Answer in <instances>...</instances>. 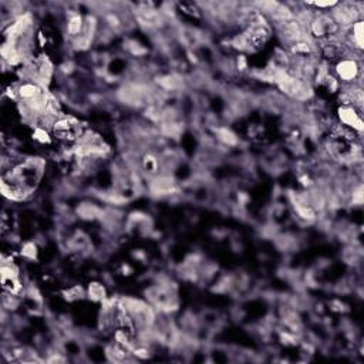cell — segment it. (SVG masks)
<instances>
[{"label": "cell", "mask_w": 364, "mask_h": 364, "mask_svg": "<svg viewBox=\"0 0 364 364\" xmlns=\"http://www.w3.org/2000/svg\"><path fill=\"white\" fill-rule=\"evenodd\" d=\"M7 174L21 189H24L27 193H31L40 181V177L43 174V162L37 161V160L26 161L17 165L16 168H13Z\"/></svg>", "instance_id": "6da1fadb"}, {"label": "cell", "mask_w": 364, "mask_h": 364, "mask_svg": "<svg viewBox=\"0 0 364 364\" xmlns=\"http://www.w3.org/2000/svg\"><path fill=\"white\" fill-rule=\"evenodd\" d=\"M362 10L356 3H342L336 4L332 13L333 20L337 23L340 29H350L356 21L360 20Z\"/></svg>", "instance_id": "7a4b0ae2"}, {"label": "cell", "mask_w": 364, "mask_h": 364, "mask_svg": "<svg viewBox=\"0 0 364 364\" xmlns=\"http://www.w3.org/2000/svg\"><path fill=\"white\" fill-rule=\"evenodd\" d=\"M336 74L337 77L347 84L356 86V81L362 79V66L360 61L353 57H344L340 59L336 64Z\"/></svg>", "instance_id": "3957f363"}, {"label": "cell", "mask_w": 364, "mask_h": 364, "mask_svg": "<svg viewBox=\"0 0 364 364\" xmlns=\"http://www.w3.org/2000/svg\"><path fill=\"white\" fill-rule=\"evenodd\" d=\"M339 118L344 127L352 128L357 134H362L364 130L363 120H362V112L357 111L352 105H340L339 108Z\"/></svg>", "instance_id": "277c9868"}, {"label": "cell", "mask_w": 364, "mask_h": 364, "mask_svg": "<svg viewBox=\"0 0 364 364\" xmlns=\"http://www.w3.org/2000/svg\"><path fill=\"white\" fill-rule=\"evenodd\" d=\"M41 94H44L43 87L36 81L27 80L21 83L20 86L16 89V97L20 100V102H29L37 97H40Z\"/></svg>", "instance_id": "5b68a950"}, {"label": "cell", "mask_w": 364, "mask_h": 364, "mask_svg": "<svg viewBox=\"0 0 364 364\" xmlns=\"http://www.w3.org/2000/svg\"><path fill=\"white\" fill-rule=\"evenodd\" d=\"M137 17L141 24L148 26V27H157L161 23V16L157 10H154L148 6H142L140 10L137 11Z\"/></svg>", "instance_id": "8992f818"}, {"label": "cell", "mask_w": 364, "mask_h": 364, "mask_svg": "<svg viewBox=\"0 0 364 364\" xmlns=\"http://www.w3.org/2000/svg\"><path fill=\"white\" fill-rule=\"evenodd\" d=\"M130 354H132L131 350L127 349L125 346L120 344L118 342L114 343L112 346H110L108 350H107L108 359H110L111 362H117V363H121V362L128 360V356H130Z\"/></svg>", "instance_id": "52a82bcc"}, {"label": "cell", "mask_w": 364, "mask_h": 364, "mask_svg": "<svg viewBox=\"0 0 364 364\" xmlns=\"http://www.w3.org/2000/svg\"><path fill=\"white\" fill-rule=\"evenodd\" d=\"M84 26L86 23L83 20L80 14H73L70 19H69V24H67V33L71 39H79L81 36V33L84 31Z\"/></svg>", "instance_id": "ba28073f"}, {"label": "cell", "mask_w": 364, "mask_h": 364, "mask_svg": "<svg viewBox=\"0 0 364 364\" xmlns=\"http://www.w3.org/2000/svg\"><path fill=\"white\" fill-rule=\"evenodd\" d=\"M271 16V19L273 21H276L277 23V26L279 24H282V23H286V21L292 20L294 16H293V11L290 10L287 6H284V4H277L276 7H274V10L269 14Z\"/></svg>", "instance_id": "9c48e42d"}, {"label": "cell", "mask_w": 364, "mask_h": 364, "mask_svg": "<svg viewBox=\"0 0 364 364\" xmlns=\"http://www.w3.org/2000/svg\"><path fill=\"white\" fill-rule=\"evenodd\" d=\"M1 286H3V290L6 293L19 294L21 292V283L20 280L17 279V276H4L1 277Z\"/></svg>", "instance_id": "30bf717a"}, {"label": "cell", "mask_w": 364, "mask_h": 364, "mask_svg": "<svg viewBox=\"0 0 364 364\" xmlns=\"http://www.w3.org/2000/svg\"><path fill=\"white\" fill-rule=\"evenodd\" d=\"M152 191L155 193H170L174 191V181L170 178H157L152 182Z\"/></svg>", "instance_id": "8fae6325"}, {"label": "cell", "mask_w": 364, "mask_h": 364, "mask_svg": "<svg viewBox=\"0 0 364 364\" xmlns=\"http://www.w3.org/2000/svg\"><path fill=\"white\" fill-rule=\"evenodd\" d=\"M89 296H90V299L95 300V302L105 300V289H104V286L100 283H91L90 287H89Z\"/></svg>", "instance_id": "7c38bea8"}, {"label": "cell", "mask_w": 364, "mask_h": 364, "mask_svg": "<svg viewBox=\"0 0 364 364\" xmlns=\"http://www.w3.org/2000/svg\"><path fill=\"white\" fill-rule=\"evenodd\" d=\"M158 167H160L158 160L154 155L148 154V155L144 157V160H142V168H144V171L148 172V174H157L158 172Z\"/></svg>", "instance_id": "4fadbf2b"}, {"label": "cell", "mask_w": 364, "mask_h": 364, "mask_svg": "<svg viewBox=\"0 0 364 364\" xmlns=\"http://www.w3.org/2000/svg\"><path fill=\"white\" fill-rule=\"evenodd\" d=\"M218 137H219V140L225 144H228V145H235L236 144V135L233 134L232 131H229L228 128H221L219 131H218Z\"/></svg>", "instance_id": "5bb4252c"}, {"label": "cell", "mask_w": 364, "mask_h": 364, "mask_svg": "<svg viewBox=\"0 0 364 364\" xmlns=\"http://www.w3.org/2000/svg\"><path fill=\"white\" fill-rule=\"evenodd\" d=\"M33 137H34V140H37V141L41 142V144H49V142H50V135H49L47 130L43 128V127H37V128L34 130Z\"/></svg>", "instance_id": "9a60e30c"}, {"label": "cell", "mask_w": 364, "mask_h": 364, "mask_svg": "<svg viewBox=\"0 0 364 364\" xmlns=\"http://www.w3.org/2000/svg\"><path fill=\"white\" fill-rule=\"evenodd\" d=\"M160 84H161L164 89H167V90H175V89H178L180 87V80L178 79H175V77H162L161 80H160Z\"/></svg>", "instance_id": "2e32d148"}, {"label": "cell", "mask_w": 364, "mask_h": 364, "mask_svg": "<svg viewBox=\"0 0 364 364\" xmlns=\"http://www.w3.org/2000/svg\"><path fill=\"white\" fill-rule=\"evenodd\" d=\"M66 294H67V299L69 300H74V299H79V297L83 296V289H81L80 286H74V287H71L70 290H67Z\"/></svg>", "instance_id": "e0dca14e"}, {"label": "cell", "mask_w": 364, "mask_h": 364, "mask_svg": "<svg viewBox=\"0 0 364 364\" xmlns=\"http://www.w3.org/2000/svg\"><path fill=\"white\" fill-rule=\"evenodd\" d=\"M21 253H23V256H26L29 259H34L36 258V246L33 243H26Z\"/></svg>", "instance_id": "ac0fdd59"}, {"label": "cell", "mask_w": 364, "mask_h": 364, "mask_svg": "<svg viewBox=\"0 0 364 364\" xmlns=\"http://www.w3.org/2000/svg\"><path fill=\"white\" fill-rule=\"evenodd\" d=\"M310 4L319 9H327V7H334L337 4V1H313Z\"/></svg>", "instance_id": "d6986e66"}, {"label": "cell", "mask_w": 364, "mask_h": 364, "mask_svg": "<svg viewBox=\"0 0 364 364\" xmlns=\"http://www.w3.org/2000/svg\"><path fill=\"white\" fill-rule=\"evenodd\" d=\"M353 202L357 203V205L363 202V188H362V185L356 191H353Z\"/></svg>", "instance_id": "ffe728a7"}]
</instances>
